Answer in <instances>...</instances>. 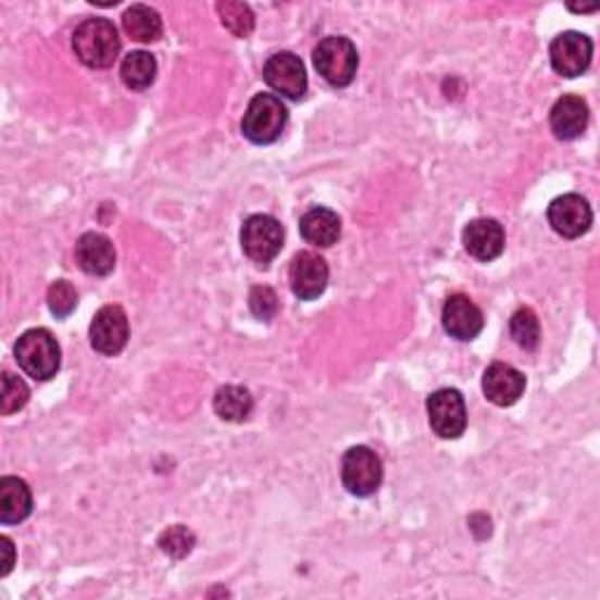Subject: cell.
<instances>
[{
    "instance_id": "6da1fadb",
    "label": "cell",
    "mask_w": 600,
    "mask_h": 600,
    "mask_svg": "<svg viewBox=\"0 0 600 600\" xmlns=\"http://www.w3.org/2000/svg\"><path fill=\"white\" fill-rule=\"evenodd\" d=\"M14 359L34 380H50L62 366V350L48 328H32L14 345Z\"/></svg>"
},
{
    "instance_id": "7a4b0ae2",
    "label": "cell",
    "mask_w": 600,
    "mask_h": 600,
    "mask_svg": "<svg viewBox=\"0 0 600 600\" xmlns=\"http://www.w3.org/2000/svg\"><path fill=\"white\" fill-rule=\"evenodd\" d=\"M75 57L89 68H109L120 54V38L113 22L85 20L73 32Z\"/></svg>"
},
{
    "instance_id": "3957f363",
    "label": "cell",
    "mask_w": 600,
    "mask_h": 600,
    "mask_svg": "<svg viewBox=\"0 0 600 600\" xmlns=\"http://www.w3.org/2000/svg\"><path fill=\"white\" fill-rule=\"evenodd\" d=\"M289 111L275 95H257L242 117V134L257 146L275 143L287 127Z\"/></svg>"
},
{
    "instance_id": "277c9868",
    "label": "cell",
    "mask_w": 600,
    "mask_h": 600,
    "mask_svg": "<svg viewBox=\"0 0 600 600\" xmlns=\"http://www.w3.org/2000/svg\"><path fill=\"white\" fill-rule=\"evenodd\" d=\"M314 68L334 87H348L359 68V54L352 40L342 36H328L314 48Z\"/></svg>"
},
{
    "instance_id": "5b68a950",
    "label": "cell",
    "mask_w": 600,
    "mask_h": 600,
    "mask_svg": "<svg viewBox=\"0 0 600 600\" xmlns=\"http://www.w3.org/2000/svg\"><path fill=\"white\" fill-rule=\"evenodd\" d=\"M340 478L348 492L357 498H368L383 484V460L368 446H352L342 455Z\"/></svg>"
},
{
    "instance_id": "8992f818",
    "label": "cell",
    "mask_w": 600,
    "mask_h": 600,
    "mask_svg": "<svg viewBox=\"0 0 600 600\" xmlns=\"http://www.w3.org/2000/svg\"><path fill=\"white\" fill-rule=\"evenodd\" d=\"M282 245H284V228L275 216L253 214L245 221L242 249L253 263L267 265L270 261L277 259Z\"/></svg>"
},
{
    "instance_id": "52a82bcc",
    "label": "cell",
    "mask_w": 600,
    "mask_h": 600,
    "mask_svg": "<svg viewBox=\"0 0 600 600\" xmlns=\"http://www.w3.org/2000/svg\"><path fill=\"white\" fill-rule=\"evenodd\" d=\"M429 425L441 439H458L467 429V407L458 389H439L427 399Z\"/></svg>"
},
{
    "instance_id": "ba28073f",
    "label": "cell",
    "mask_w": 600,
    "mask_h": 600,
    "mask_svg": "<svg viewBox=\"0 0 600 600\" xmlns=\"http://www.w3.org/2000/svg\"><path fill=\"white\" fill-rule=\"evenodd\" d=\"M129 340V322L120 305H103L89 324V342L103 357H115Z\"/></svg>"
},
{
    "instance_id": "9c48e42d",
    "label": "cell",
    "mask_w": 600,
    "mask_h": 600,
    "mask_svg": "<svg viewBox=\"0 0 600 600\" xmlns=\"http://www.w3.org/2000/svg\"><path fill=\"white\" fill-rule=\"evenodd\" d=\"M551 66L563 78H577L591 66L593 42L589 36L579 32H563L551 40L549 48Z\"/></svg>"
},
{
    "instance_id": "30bf717a",
    "label": "cell",
    "mask_w": 600,
    "mask_h": 600,
    "mask_svg": "<svg viewBox=\"0 0 600 600\" xmlns=\"http://www.w3.org/2000/svg\"><path fill=\"white\" fill-rule=\"evenodd\" d=\"M263 78L277 95L293 101L303 99L308 92L305 66L293 52H277L270 57L263 68Z\"/></svg>"
},
{
    "instance_id": "8fae6325",
    "label": "cell",
    "mask_w": 600,
    "mask_h": 600,
    "mask_svg": "<svg viewBox=\"0 0 600 600\" xmlns=\"http://www.w3.org/2000/svg\"><path fill=\"white\" fill-rule=\"evenodd\" d=\"M547 218H549V225L553 228V233L565 237V239H577L591 228L593 214H591L589 202L584 200L582 195L567 192L549 204Z\"/></svg>"
},
{
    "instance_id": "7c38bea8",
    "label": "cell",
    "mask_w": 600,
    "mask_h": 600,
    "mask_svg": "<svg viewBox=\"0 0 600 600\" xmlns=\"http://www.w3.org/2000/svg\"><path fill=\"white\" fill-rule=\"evenodd\" d=\"M289 282L291 291L300 300L320 298L328 284V265L314 251H300L293 257L289 265Z\"/></svg>"
},
{
    "instance_id": "4fadbf2b",
    "label": "cell",
    "mask_w": 600,
    "mask_h": 600,
    "mask_svg": "<svg viewBox=\"0 0 600 600\" xmlns=\"http://www.w3.org/2000/svg\"><path fill=\"white\" fill-rule=\"evenodd\" d=\"M443 328L448 336L458 340H474L478 334L484 332V312L478 308L472 298L455 293L446 300L443 305Z\"/></svg>"
},
{
    "instance_id": "5bb4252c",
    "label": "cell",
    "mask_w": 600,
    "mask_h": 600,
    "mask_svg": "<svg viewBox=\"0 0 600 600\" xmlns=\"http://www.w3.org/2000/svg\"><path fill=\"white\" fill-rule=\"evenodd\" d=\"M462 245L476 261L490 263L504 251V228L495 218H476L464 228Z\"/></svg>"
},
{
    "instance_id": "9a60e30c",
    "label": "cell",
    "mask_w": 600,
    "mask_h": 600,
    "mask_svg": "<svg viewBox=\"0 0 600 600\" xmlns=\"http://www.w3.org/2000/svg\"><path fill=\"white\" fill-rule=\"evenodd\" d=\"M525 392V375L514 366L495 362L484 373V395L495 407H514Z\"/></svg>"
},
{
    "instance_id": "2e32d148",
    "label": "cell",
    "mask_w": 600,
    "mask_h": 600,
    "mask_svg": "<svg viewBox=\"0 0 600 600\" xmlns=\"http://www.w3.org/2000/svg\"><path fill=\"white\" fill-rule=\"evenodd\" d=\"M75 261L92 277H107L115 267V247L107 235L85 233L75 245Z\"/></svg>"
},
{
    "instance_id": "e0dca14e",
    "label": "cell",
    "mask_w": 600,
    "mask_h": 600,
    "mask_svg": "<svg viewBox=\"0 0 600 600\" xmlns=\"http://www.w3.org/2000/svg\"><path fill=\"white\" fill-rule=\"evenodd\" d=\"M549 123L553 134L561 141H573L577 137H582L584 132L589 127V107L587 101L575 95H565L561 97L557 103H553Z\"/></svg>"
},
{
    "instance_id": "ac0fdd59",
    "label": "cell",
    "mask_w": 600,
    "mask_h": 600,
    "mask_svg": "<svg viewBox=\"0 0 600 600\" xmlns=\"http://www.w3.org/2000/svg\"><path fill=\"white\" fill-rule=\"evenodd\" d=\"M34 509L32 488L17 476L0 478V523L14 525L28 518Z\"/></svg>"
},
{
    "instance_id": "d6986e66",
    "label": "cell",
    "mask_w": 600,
    "mask_h": 600,
    "mask_svg": "<svg viewBox=\"0 0 600 600\" xmlns=\"http://www.w3.org/2000/svg\"><path fill=\"white\" fill-rule=\"evenodd\" d=\"M300 235L312 247H334L340 237V218L326 207H314L300 218Z\"/></svg>"
},
{
    "instance_id": "ffe728a7",
    "label": "cell",
    "mask_w": 600,
    "mask_h": 600,
    "mask_svg": "<svg viewBox=\"0 0 600 600\" xmlns=\"http://www.w3.org/2000/svg\"><path fill=\"white\" fill-rule=\"evenodd\" d=\"M125 34L137 42H155L162 36L160 14L148 5H132L123 14Z\"/></svg>"
},
{
    "instance_id": "44dd1931",
    "label": "cell",
    "mask_w": 600,
    "mask_h": 600,
    "mask_svg": "<svg viewBox=\"0 0 600 600\" xmlns=\"http://www.w3.org/2000/svg\"><path fill=\"white\" fill-rule=\"evenodd\" d=\"M214 411L221 420H228V423H245L253 411V399L249 389L239 385L221 387L214 397Z\"/></svg>"
},
{
    "instance_id": "7402d4cb",
    "label": "cell",
    "mask_w": 600,
    "mask_h": 600,
    "mask_svg": "<svg viewBox=\"0 0 600 600\" xmlns=\"http://www.w3.org/2000/svg\"><path fill=\"white\" fill-rule=\"evenodd\" d=\"M120 75H123V83L129 89H146L153 85L155 75H158V62L153 54H148L143 50L139 52H129L123 59V66H120Z\"/></svg>"
},
{
    "instance_id": "603a6c76",
    "label": "cell",
    "mask_w": 600,
    "mask_h": 600,
    "mask_svg": "<svg viewBox=\"0 0 600 600\" xmlns=\"http://www.w3.org/2000/svg\"><path fill=\"white\" fill-rule=\"evenodd\" d=\"M221 24L228 28V32L235 38H249L253 34V26H257V20H253V12L247 3H233V0H225V3L216 5Z\"/></svg>"
},
{
    "instance_id": "cb8c5ba5",
    "label": "cell",
    "mask_w": 600,
    "mask_h": 600,
    "mask_svg": "<svg viewBox=\"0 0 600 600\" xmlns=\"http://www.w3.org/2000/svg\"><path fill=\"white\" fill-rule=\"evenodd\" d=\"M509 332L516 340L518 348L523 350H535L539 345V320L530 308H521L514 312L512 324H509Z\"/></svg>"
},
{
    "instance_id": "d4e9b609",
    "label": "cell",
    "mask_w": 600,
    "mask_h": 600,
    "mask_svg": "<svg viewBox=\"0 0 600 600\" xmlns=\"http://www.w3.org/2000/svg\"><path fill=\"white\" fill-rule=\"evenodd\" d=\"M48 305L57 320H66L68 314L78 305V291L66 279L54 282L48 291Z\"/></svg>"
},
{
    "instance_id": "484cf974",
    "label": "cell",
    "mask_w": 600,
    "mask_h": 600,
    "mask_svg": "<svg viewBox=\"0 0 600 600\" xmlns=\"http://www.w3.org/2000/svg\"><path fill=\"white\" fill-rule=\"evenodd\" d=\"M28 387L22 378L12 373H3V395H0V411L3 415H12L26 407Z\"/></svg>"
},
{
    "instance_id": "4316f807",
    "label": "cell",
    "mask_w": 600,
    "mask_h": 600,
    "mask_svg": "<svg viewBox=\"0 0 600 600\" xmlns=\"http://www.w3.org/2000/svg\"><path fill=\"white\" fill-rule=\"evenodd\" d=\"M195 547V535L184 528V525H174V528L164 530L160 537V549L167 553L170 559H184Z\"/></svg>"
},
{
    "instance_id": "83f0119b",
    "label": "cell",
    "mask_w": 600,
    "mask_h": 600,
    "mask_svg": "<svg viewBox=\"0 0 600 600\" xmlns=\"http://www.w3.org/2000/svg\"><path fill=\"white\" fill-rule=\"evenodd\" d=\"M249 308L253 312V317L270 322L279 310V298L270 287H253L249 293Z\"/></svg>"
},
{
    "instance_id": "f1b7e54d",
    "label": "cell",
    "mask_w": 600,
    "mask_h": 600,
    "mask_svg": "<svg viewBox=\"0 0 600 600\" xmlns=\"http://www.w3.org/2000/svg\"><path fill=\"white\" fill-rule=\"evenodd\" d=\"M0 549H3L5 553V559H3V567H0V575H8L10 570H12V563H14V547L8 537H0Z\"/></svg>"
}]
</instances>
